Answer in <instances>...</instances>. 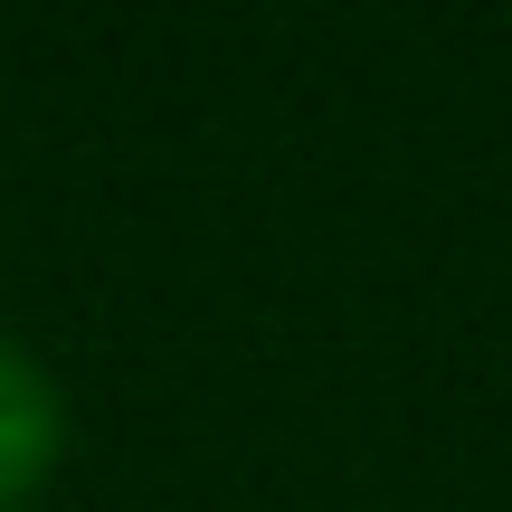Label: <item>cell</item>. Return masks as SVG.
<instances>
[{
    "mask_svg": "<svg viewBox=\"0 0 512 512\" xmlns=\"http://www.w3.org/2000/svg\"><path fill=\"white\" fill-rule=\"evenodd\" d=\"M57 446H67V408H57V380L29 361V351L0 332V512H19L48 484Z\"/></svg>",
    "mask_w": 512,
    "mask_h": 512,
    "instance_id": "1",
    "label": "cell"
}]
</instances>
